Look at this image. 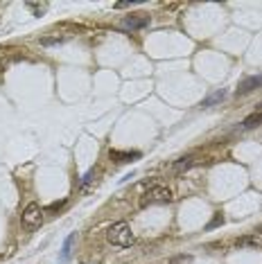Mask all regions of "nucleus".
Returning <instances> with one entry per match:
<instances>
[{
	"label": "nucleus",
	"instance_id": "f257e3e1",
	"mask_svg": "<svg viewBox=\"0 0 262 264\" xmlns=\"http://www.w3.org/2000/svg\"><path fill=\"white\" fill-rule=\"evenodd\" d=\"M107 239L113 244V246H134L136 244V235L131 232V228H129L127 222H118V224H113L111 228L107 230Z\"/></svg>",
	"mask_w": 262,
	"mask_h": 264
},
{
	"label": "nucleus",
	"instance_id": "f03ea898",
	"mask_svg": "<svg viewBox=\"0 0 262 264\" xmlns=\"http://www.w3.org/2000/svg\"><path fill=\"white\" fill-rule=\"evenodd\" d=\"M167 201H172V190L170 188H165V185H150L147 190H145L143 194V206H147V203H167Z\"/></svg>",
	"mask_w": 262,
	"mask_h": 264
},
{
	"label": "nucleus",
	"instance_id": "7ed1b4c3",
	"mask_svg": "<svg viewBox=\"0 0 262 264\" xmlns=\"http://www.w3.org/2000/svg\"><path fill=\"white\" fill-rule=\"evenodd\" d=\"M41 217H43V212H41V206L38 203H27L25 206V210H23V217H21V222H23V226L25 228H37V226H41Z\"/></svg>",
	"mask_w": 262,
	"mask_h": 264
},
{
	"label": "nucleus",
	"instance_id": "20e7f679",
	"mask_svg": "<svg viewBox=\"0 0 262 264\" xmlns=\"http://www.w3.org/2000/svg\"><path fill=\"white\" fill-rule=\"evenodd\" d=\"M262 86V75H251V77H246V79L240 81V86H237V95H249V93H253L256 88H260Z\"/></svg>",
	"mask_w": 262,
	"mask_h": 264
},
{
	"label": "nucleus",
	"instance_id": "39448f33",
	"mask_svg": "<svg viewBox=\"0 0 262 264\" xmlns=\"http://www.w3.org/2000/svg\"><path fill=\"white\" fill-rule=\"evenodd\" d=\"M75 244H77V232H70L64 242V248H61V255H59V264H68L73 253H75Z\"/></svg>",
	"mask_w": 262,
	"mask_h": 264
},
{
	"label": "nucleus",
	"instance_id": "423d86ee",
	"mask_svg": "<svg viewBox=\"0 0 262 264\" xmlns=\"http://www.w3.org/2000/svg\"><path fill=\"white\" fill-rule=\"evenodd\" d=\"M122 25L129 27V30H143V27L150 25V16L147 14H131L122 21Z\"/></svg>",
	"mask_w": 262,
	"mask_h": 264
},
{
	"label": "nucleus",
	"instance_id": "0eeeda50",
	"mask_svg": "<svg viewBox=\"0 0 262 264\" xmlns=\"http://www.w3.org/2000/svg\"><path fill=\"white\" fill-rule=\"evenodd\" d=\"M109 156L115 163H131L134 158H140V151H118V149H111Z\"/></svg>",
	"mask_w": 262,
	"mask_h": 264
},
{
	"label": "nucleus",
	"instance_id": "6e6552de",
	"mask_svg": "<svg viewBox=\"0 0 262 264\" xmlns=\"http://www.w3.org/2000/svg\"><path fill=\"white\" fill-rule=\"evenodd\" d=\"M224 97H226V90L222 88V90H217V93H213V95H208L199 106H201V109H208V106H213V104H220V102H224Z\"/></svg>",
	"mask_w": 262,
	"mask_h": 264
},
{
	"label": "nucleus",
	"instance_id": "1a4fd4ad",
	"mask_svg": "<svg viewBox=\"0 0 262 264\" xmlns=\"http://www.w3.org/2000/svg\"><path fill=\"white\" fill-rule=\"evenodd\" d=\"M258 124H262V111L253 113V115H249L244 122H242V127L244 129H253V127H258Z\"/></svg>",
	"mask_w": 262,
	"mask_h": 264
},
{
	"label": "nucleus",
	"instance_id": "9d476101",
	"mask_svg": "<svg viewBox=\"0 0 262 264\" xmlns=\"http://www.w3.org/2000/svg\"><path fill=\"white\" fill-rule=\"evenodd\" d=\"M95 176H97V167H91L88 172H86L84 176H81V183H79V188H86L88 183H93L95 181Z\"/></svg>",
	"mask_w": 262,
	"mask_h": 264
},
{
	"label": "nucleus",
	"instance_id": "9b49d317",
	"mask_svg": "<svg viewBox=\"0 0 262 264\" xmlns=\"http://www.w3.org/2000/svg\"><path fill=\"white\" fill-rule=\"evenodd\" d=\"M190 165H192V156H186V158H181V160L174 163V169H177V172H183V169H187Z\"/></svg>",
	"mask_w": 262,
	"mask_h": 264
},
{
	"label": "nucleus",
	"instance_id": "f8f14e48",
	"mask_svg": "<svg viewBox=\"0 0 262 264\" xmlns=\"http://www.w3.org/2000/svg\"><path fill=\"white\" fill-rule=\"evenodd\" d=\"M222 224H224V217H222V212H215V217H213V222L208 224V230H213V228H217V226H222Z\"/></svg>",
	"mask_w": 262,
	"mask_h": 264
},
{
	"label": "nucleus",
	"instance_id": "ddd939ff",
	"mask_svg": "<svg viewBox=\"0 0 262 264\" xmlns=\"http://www.w3.org/2000/svg\"><path fill=\"white\" fill-rule=\"evenodd\" d=\"M66 38L64 37H45V38H41V45H57V43H64Z\"/></svg>",
	"mask_w": 262,
	"mask_h": 264
},
{
	"label": "nucleus",
	"instance_id": "4468645a",
	"mask_svg": "<svg viewBox=\"0 0 262 264\" xmlns=\"http://www.w3.org/2000/svg\"><path fill=\"white\" fill-rule=\"evenodd\" d=\"M64 206H66V199L64 201H54V203H50L48 210H59V208H64Z\"/></svg>",
	"mask_w": 262,
	"mask_h": 264
},
{
	"label": "nucleus",
	"instance_id": "2eb2a0df",
	"mask_svg": "<svg viewBox=\"0 0 262 264\" xmlns=\"http://www.w3.org/2000/svg\"><path fill=\"white\" fill-rule=\"evenodd\" d=\"M27 7H30V9H34V11H37L38 16H41V11L45 9V5H34V2H30V5H27Z\"/></svg>",
	"mask_w": 262,
	"mask_h": 264
},
{
	"label": "nucleus",
	"instance_id": "dca6fc26",
	"mask_svg": "<svg viewBox=\"0 0 262 264\" xmlns=\"http://www.w3.org/2000/svg\"><path fill=\"white\" fill-rule=\"evenodd\" d=\"M256 239L253 237H244V239H237V246H246V244H253Z\"/></svg>",
	"mask_w": 262,
	"mask_h": 264
},
{
	"label": "nucleus",
	"instance_id": "f3484780",
	"mask_svg": "<svg viewBox=\"0 0 262 264\" xmlns=\"http://www.w3.org/2000/svg\"><path fill=\"white\" fill-rule=\"evenodd\" d=\"M260 109H262V106H260Z\"/></svg>",
	"mask_w": 262,
	"mask_h": 264
}]
</instances>
